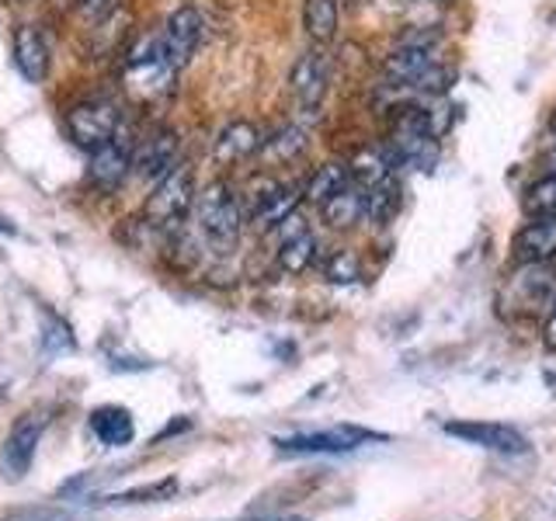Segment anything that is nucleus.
Masks as SVG:
<instances>
[{
    "label": "nucleus",
    "mask_w": 556,
    "mask_h": 521,
    "mask_svg": "<svg viewBox=\"0 0 556 521\" xmlns=\"http://www.w3.org/2000/svg\"><path fill=\"white\" fill-rule=\"evenodd\" d=\"M191 219H195V230H199V237L208 251L230 254L240 240L243 223H248V213H243V195H237V188L223 178L208 181L195 195Z\"/></svg>",
    "instance_id": "obj_1"
},
{
    "label": "nucleus",
    "mask_w": 556,
    "mask_h": 521,
    "mask_svg": "<svg viewBox=\"0 0 556 521\" xmlns=\"http://www.w3.org/2000/svg\"><path fill=\"white\" fill-rule=\"evenodd\" d=\"M195 170H191V164H178L147 195L143 223L156 233H181L185 223L191 219V208H195Z\"/></svg>",
    "instance_id": "obj_2"
},
{
    "label": "nucleus",
    "mask_w": 556,
    "mask_h": 521,
    "mask_svg": "<svg viewBox=\"0 0 556 521\" xmlns=\"http://www.w3.org/2000/svg\"><path fill=\"white\" fill-rule=\"evenodd\" d=\"M122 126H126V112L112 98H87L66 112V132L87 153L109 143L115 132H122Z\"/></svg>",
    "instance_id": "obj_3"
},
{
    "label": "nucleus",
    "mask_w": 556,
    "mask_h": 521,
    "mask_svg": "<svg viewBox=\"0 0 556 521\" xmlns=\"http://www.w3.org/2000/svg\"><path fill=\"white\" fill-rule=\"evenodd\" d=\"M553 300H556V265L553 260H539V265H521V271L504 285L501 309L518 313V317H532V313L553 306Z\"/></svg>",
    "instance_id": "obj_4"
},
{
    "label": "nucleus",
    "mask_w": 556,
    "mask_h": 521,
    "mask_svg": "<svg viewBox=\"0 0 556 521\" xmlns=\"http://www.w3.org/2000/svg\"><path fill=\"white\" fill-rule=\"evenodd\" d=\"M132 147H136V132L129 126H122V132H115L109 143L87 153V181L98 191H104V195L118 191L132 178Z\"/></svg>",
    "instance_id": "obj_5"
},
{
    "label": "nucleus",
    "mask_w": 556,
    "mask_h": 521,
    "mask_svg": "<svg viewBox=\"0 0 556 521\" xmlns=\"http://www.w3.org/2000/svg\"><path fill=\"white\" fill-rule=\"evenodd\" d=\"M178 153H181V136H178V129L153 126L147 136H139L136 147H132V178L156 185L167 170H174V167L181 164Z\"/></svg>",
    "instance_id": "obj_6"
},
{
    "label": "nucleus",
    "mask_w": 556,
    "mask_h": 521,
    "mask_svg": "<svg viewBox=\"0 0 556 521\" xmlns=\"http://www.w3.org/2000/svg\"><path fill=\"white\" fill-rule=\"evenodd\" d=\"M202 39H205V22H202L199 8L181 4L167 14V22L161 28V46H164V56L174 74H181V69L195 60Z\"/></svg>",
    "instance_id": "obj_7"
},
{
    "label": "nucleus",
    "mask_w": 556,
    "mask_h": 521,
    "mask_svg": "<svg viewBox=\"0 0 556 521\" xmlns=\"http://www.w3.org/2000/svg\"><path fill=\"white\" fill-rule=\"evenodd\" d=\"M303 202V188L300 185H282L265 178L254 191L251 199H243V213H248V223H254L257 230H275L278 223L289 219L295 208Z\"/></svg>",
    "instance_id": "obj_8"
},
{
    "label": "nucleus",
    "mask_w": 556,
    "mask_h": 521,
    "mask_svg": "<svg viewBox=\"0 0 556 521\" xmlns=\"http://www.w3.org/2000/svg\"><path fill=\"white\" fill-rule=\"evenodd\" d=\"M42 431H46V417L42 414H22V417H17L4 448H0V473H4V480H11V483L25 480V473L35 462V452H39Z\"/></svg>",
    "instance_id": "obj_9"
},
{
    "label": "nucleus",
    "mask_w": 556,
    "mask_h": 521,
    "mask_svg": "<svg viewBox=\"0 0 556 521\" xmlns=\"http://www.w3.org/2000/svg\"><path fill=\"white\" fill-rule=\"evenodd\" d=\"M292 98L303 112H317L324 98H327V84H330V56L324 46H313L309 52H303L292 66Z\"/></svg>",
    "instance_id": "obj_10"
},
{
    "label": "nucleus",
    "mask_w": 556,
    "mask_h": 521,
    "mask_svg": "<svg viewBox=\"0 0 556 521\" xmlns=\"http://www.w3.org/2000/svg\"><path fill=\"white\" fill-rule=\"evenodd\" d=\"M271 233H278V251H275V260L278 268L286 275H303L317 265V237L306 230V223L300 219V213H292L289 219H282L275 226Z\"/></svg>",
    "instance_id": "obj_11"
},
{
    "label": "nucleus",
    "mask_w": 556,
    "mask_h": 521,
    "mask_svg": "<svg viewBox=\"0 0 556 521\" xmlns=\"http://www.w3.org/2000/svg\"><path fill=\"white\" fill-rule=\"evenodd\" d=\"M372 431L362 428H338L324 434H292V439H278V452L282 456H334V452H352L362 442H372Z\"/></svg>",
    "instance_id": "obj_12"
},
{
    "label": "nucleus",
    "mask_w": 556,
    "mask_h": 521,
    "mask_svg": "<svg viewBox=\"0 0 556 521\" xmlns=\"http://www.w3.org/2000/svg\"><path fill=\"white\" fill-rule=\"evenodd\" d=\"M261 143H265V136H261L254 122L237 118L230 126L219 129L216 143H213V156L219 167H233V164H243V161H251V156H257Z\"/></svg>",
    "instance_id": "obj_13"
},
{
    "label": "nucleus",
    "mask_w": 556,
    "mask_h": 521,
    "mask_svg": "<svg viewBox=\"0 0 556 521\" xmlns=\"http://www.w3.org/2000/svg\"><path fill=\"white\" fill-rule=\"evenodd\" d=\"M11 49H14V66L22 69V77L28 84H42L49 77V63H52L49 42L35 25H17Z\"/></svg>",
    "instance_id": "obj_14"
},
{
    "label": "nucleus",
    "mask_w": 556,
    "mask_h": 521,
    "mask_svg": "<svg viewBox=\"0 0 556 521\" xmlns=\"http://www.w3.org/2000/svg\"><path fill=\"white\" fill-rule=\"evenodd\" d=\"M515 265H539V260L556 257V216L529 219L511 240Z\"/></svg>",
    "instance_id": "obj_15"
},
{
    "label": "nucleus",
    "mask_w": 556,
    "mask_h": 521,
    "mask_svg": "<svg viewBox=\"0 0 556 521\" xmlns=\"http://www.w3.org/2000/svg\"><path fill=\"white\" fill-rule=\"evenodd\" d=\"M445 431L452 434V439H463L469 445H480V448H491V452H508V456L529 452L526 434L508 428V424H459V421H452V424H445Z\"/></svg>",
    "instance_id": "obj_16"
},
{
    "label": "nucleus",
    "mask_w": 556,
    "mask_h": 521,
    "mask_svg": "<svg viewBox=\"0 0 556 521\" xmlns=\"http://www.w3.org/2000/svg\"><path fill=\"white\" fill-rule=\"evenodd\" d=\"M320 216L330 230H352L358 219H365V188L358 181H348L341 191L320 202Z\"/></svg>",
    "instance_id": "obj_17"
},
{
    "label": "nucleus",
    "mask_w": 556,
    "mask_h": 521,
    "mask_svg": "<svg viewBox=\"0 0 556 521\" xmlns=\"http://www.w3.org/2000/svg\"><path fill=\"white\" fill-rule=\"evenodd\" d=\"M94 439L104 448H126L136 439V421L126 407H98L91 410V421H87Z\"/></svg>",
    "instance_id": "obj_18"
},
{
    "label": "nucleus",
    "mask_w": 556,
    "mask_h": 521,
    "mask_svg": "<svg viewBox=\"0 0 556 521\" xmlns=\"http://www.w3.org/2000/svg\"><path fill=\"white\" fill-rule=\"evenodd\" d=\"M434 63V49H414V46H396L387 60H382V74L396 87H414V80Z\"/></svg>",
    "instance_id": "obj_19"
},
{
    "label": "nucleus",
    "mask_w": 556,
    "mask_h": 521,
    "mask_svg": "<svg viewBox=\"0 0 556 521\" xmlns=\"http://www.w3.org/2000/svg\"><path fill=\"white\" fill-rule=\"evenodd\" d=\"M338 0H303V28L313 46H330L338 35Z\"/></svg>",
    "instance_id": "obj_20"
},
{
    "label": "nucleus",
    "mask_w": 556,
    "mask_h": 521,
    "mask_svg": "<svg viewBox=\"0 0 556 521\" xmlns=\"http://www.w3.org/2000/svg\"><path fill=\"white\" fill-rule=\"evenodd\" d=\"M306 150V129L303 126H286L278 129L275 136H268L265 143H261L257 156L271 167H282V164H292L295 156Z\"/></svg>",
    "instance_id": "obj_21"
},
{
    "label": "nucleus",
    "mask_w": 556,
    "mask_h": 521,
    "mask_svg": "<svg viewBox=\"0 0 556 521\" xmlns=\"http://www.w3.org/2000/svg\"><path fill=\"white\" fill-rule=\"evenodd\" d=\"M348 181H352V170H348V164L330 161V164H324V167H317L309 174V181L303 185V199L320 205L324 199L334 195V191H341Z\"/></svg>",
    "instance_id": "obj_22"
},
{
    "label": "nucleus",
    "mask_w": 556,
    "mask_h": 521,
    "mask_svg": "<svg viewBox=\"0 0 556 521\" xmlns=\"http://www.w3.org/2000/svg\"><path fill=\"white\" fill-rule=\"evenodd\" d=\"M521 213L526 219H543V216H556V170L543 174L539 181H532L526 191H521Z\"/></svg>",
    "instance_id": "obj_23"
},
{
    "label": "nucleus",
    "mask_w": 556,
    "mask_h": 521,
    "mask_svg": "<svg viewBox=\"0 0 556 521\" xmlns=\"http://www.w3.org/2000/svg\"><path fill=\"white\" fill-rule=\"evenodd\" d=\"M396 208H400V188L393 178L365 188V216H369L372 223H387Z\"/></svg>",
    "instance_id": "obj_24"
},
{
    "label": "nucleus",
    "mask_w": 556,
    "mask_h": 521,
    "mask_svg": "<svg viewBox=\"0 0 556 521\" xmlns=\"http://www.w3.org/2000/svg\"><path fill=\"white\" fill-rule=\"evenodd\" d=\"M174 494H178V480L167 476V480H153V483H143V486H132V491L112 494L109 504H164Z\"/></svg>",
    "instance_id": "obj_25"
},
{
    "label": "nucleus",
    "mask_w": 556,
    "mask_h": 521,
    "mask_svg": "<svg viewBox=\"0 0 556 521\" xmlns=\"http://www.w3.org/2000/svg\"><path fill=\"white\" fill-rule=\"evenodd\" d=\"M324 275H327V282L352 285L355 278L362 275L358 257H355L352 251H334V254H327V257H324Z\"/></svg>",
    "instance_id": "obj_26"
},
{
    "label": "nucleus",
    "mask_w": 556,
    "mask_h": 521,
    "mask_svg": "<svg viewBox=\"0 0 556 521\" xmlns=\"http://www.w3.org/2000/svg\"><path fill=\"white\" fill-rule=\"evenodd\" d=\"M452 80H456V69L452 66H442L439 60H434L421 77L414 80V87L417 91H425V94H445L448 87H452Z\"/></svg>",
    "instance_id": "obj_27"
},
{
    "label": "nucleus",
    "mask_w": 556,
    "mask_h": 521,
    "mask_svg": "<svg viewBox=\"0 0 556 521\" xmlns=\"http://www.w3.org/2000/svg\"><path fill=\"white\" fill-rule=\"evenodd\" d=\"M42 347L49 355H56V352H70L74 347V338H70V327L56 317H49L46 330H42Z\"/></svg>",
    "instance_id": "obj_28"
},
{
    "label": "nucleus",
    "mask_w": 556,
    "mask_h": 521,
    "mask_svg": "<svg viewBox=\"0 0 556 521\" xmlns=\"http://www.w3.org/2000/svg\"><path fill=\"white\" fill-rule=\"evenodd\" d=\"M442 39V31L439 28H428V25H417L410 31H404L396 39V46H414V49H434V42Z\"/></svg>",
    "instance_id": "obj_29"
},
{
    "label": "nucleus",
    "mask_w": 556,
    "mask_h": 521,
    "mask_svg": "<svg viewBox=\"0 0 556 521\" xmlns=\"http://www.w3.org/2000/svg\"><path fill=\"white\" fill-rule=\"evenodd\" d=\"M74 11L87 17V22H101L112 11V0H74Z\"/></svg>",
    "instance_id": "obj_30"
},
{
    "label": "nucleus",
    "mask_w": 556,
    "mask_h": 521,
    "mask_svg": "<svg viewBox=\"0 0 556 521\" xmlns=\"http://www.w3.org/2000/svg\"><path fill=\"white\" fill-rule=\"evenodd\" d=\"M543 344L549 347V352H556V300L546 313V323H543Z\"/></svg>",
    "instance_id": "obj_31"
},
{
    "label": "nucleus",
    "mask_w": 556,
    "mask_h": 521,
    "mask_svg": "<svg viewBox=\"0 0 556 521\" xmlns=\"http://www.w3.org/2000/svg\"><path fill=\"white\" fill-rule=\"evenodd\" d=\"M0 233H4V237H17V226L8 216H0Z\"/></svg>",
    "instance_id": "obj_32"
},
{
    "label": "nucleus",
    "mask_w": 556,
    "mask_h": 521,
    "mask_svg": "<svg viewBox=\"0 0 556 521\" xmlns=\"http://www.w3.org/2000/svg\"><path fill=\"white\" fill-rule=\"evenodd\" d=\"M365 4H369V0H344V8H348V11H358V8H365Z\"/></svg>",
    "instance_id": "obj_33"
},
{
    "label": "nucleus",
    "mask_w": 556,
    "mask_h": 521,
    "mask_svg": "<svg viewBox=\"0 0 556 521\" xmlns=\"http://www.w3.org/2000/svg\"><path fill=\"white\" fill-rule=\"evenodd\" d=\"M546 161H549V167H553V170H556V143H553V150H549V153H546Z\"/></svg>",
    "instance_id": "obj_34"
},
{
    "label": "nucleus",
    "mask_w": 556,
    "mask_h": 521,
    "mask_svg": "<svg viewBox=\"0 0 556 521\" xmlns=\"http://www.w3.org/2000/svg\"><path fill=\"white\" fill-rule=\"evenodd\" d=\"M17 4H31V0H17Z\"/></svg>",
    "instance_id": "obj_35"
},
{
    "label": "nucleus",
    "mask_w": 556,
    "mask_h": 521,
    "mask_svg": "<svg viewBox=\"0 0 556 521\" xmlns=\"http://www.w3.org/2000/svg\"><path fill=\"white\" fill-rule=\"evenodd\" d=\"M400 4H410V0H400Z\"/></svg>",
    "instance_id": "obj_36"
},
{
    "label": "nucleus",
    "mask_w": 556,
    "mask_h": 521,
    "mask_svg": "<svg viewBox=\"0 0 556 521\" xmlns=\"http://www.w3.org/2000/svg\"><path fill=\"white\" fill-rule=\"evenodd\" d=\"M553 126H556V118H553Z\"/></svg>",
    "instance_id": "obj_37"
}]
</instances>
